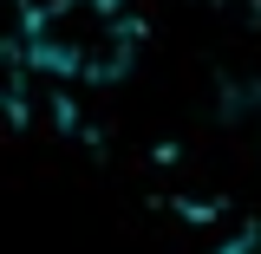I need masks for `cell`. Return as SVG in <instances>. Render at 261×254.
Segmentation results:
<instances>
[{
    "label": "cell",
    "mask_w": 261,
    "mask_h": 254,
    "mask_svg": "<svg viewBox=\"0 0 261 254\" xmlns=\"http://www.w3.org/2000/svg\"><path fill=\"white\" fill-rule=\"evenodd\" d=\"M216 254H261V235H255V228H242V235H235V241H222Z\"/></svg>",
    "instance_id": "7a4b0ae2"
},
{
    "label": "cell",
    "mask_w": 261,
    "mask_h": 254,
    "mask_svg": "<svg viewBox=\"0 0 261 254\" xmlns=\"http://www.w3.org/2000/svg\"><path fill=\"white\" fill-rule=\"evenodd\" d=\"M20 52L53 78H118L137 52V20L124 0H39L27 13Z\"/></svg>",
    "instance_id": "6da1fadb"
}]
</instances>
